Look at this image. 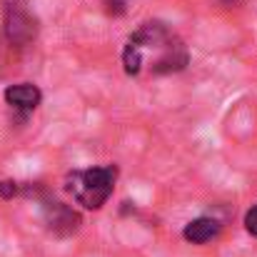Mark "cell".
<instances>
[{
    "mask_svg": "<svg viewBox=\"0 0 257 257\" xmlns=\"http://www.w3.org/2000/svg\"><path fill=\"white\" fill-rule=\"evenodd\" d=\"M222 3H230V5H237V3H242V0H222Z\"/></svg>",
    "mask_w": 257,
    "mask_h": 257,
    "instance_id": "obj_9",
    "label": "cell"
},
{
    "mask_svg": "<svg viewBox=\"0 0 257 257\" xmlns=\"http://www.w3.org/2000/svg\"><path fill=\"white\" fill-rule=\"evenodd\" d=\"M117 168L115 165H102V168H90V170H75L68 175V192L85 207V210H100L107 197L112 195Z\"/></svg>",
    "mask_w": 257,
    "mask_h": 257,
    "instance_id": "obj_2",
    "label": "cell"
},
{
    "mask_svg": "<svg viewBox=\"0 0 257 257\" xmlns=\"http://www.w3.org/2000/svg\"><path fill=\"white\" fill-rule=\"evenodd\" d=\"M220 230H222V225H220L215 217H197V220H192V222L185 225L182 237H185L187 242H192V245H205V242H210L212 237H217Z\"/></svg>",
    "mask_w": 257,
    "mask_h": 257,
    "instance_id": "obj_6",
    "label": "cell"
},
{
    "mask_svg": "<svg viewBox=\"0 0 257 257\" xmlns=\"http://www.w3.org/2000/svg\"><path fill=\"white\" fill-rule=\"evenodd\" d=\"M5 33H8V40L15 43V45H25L35 38V23L30 20L28 13L23 10H10L8 18H5Z\"/></svg>",
    "mask_w": 257,
    "mask_h": 257,
    "instance_id": "obj_5",
    "label": "cell"
},
{
    "mask_svg": "<svg viewBox=\"0 0 257 257\" xmlns=\"http://www.w3.org/2000/svg\"><path fill=\"white\" fill-rule=\"evenodd\" d=\"M187 60L190 58L182 40L163 23L140 25L122 50V65L127 75H140L145 65H150L155 75L177 73L187 65Z\"/></svg>",
    "mask_w": 257,
    "mask_h": 257,
    "instance_id": "obj_1",
    "label": "cell"
},
{
    "mask_svg": "<svg viewBox=\"0 0 257 257\" xmlns=\"http://www.w3.org/2000/svg\"><path fill=\"white\" fill-rule=\"evenodd\" d=\"M45 220L55 235H73L80 227V215L63 202L45 205Z\"/></svg>",
    "mask_w": 257,
    "mask_h": 257,
    "instance_id": "obj_4",
    "label": "cell"
},
{
    "mask_svg": "<svg viewBox=\"0 0 257 257\" xmlns=\"http://www.w3.org/2000/svg\"><path fill=\"white\" fill-rule=\"evenodd\" d=\"M15 192H18V182H13V180H3L0 182V197L10 200V197H15Z\"/></svg>",
    "mask_w": 257,
    "mask_h": 257,
    "instance_id": "obj_8",
    "label": "cell"
},
{
    "mask_svg": "<svg viewBox=\"0 0 257 257\" xmlns=\"http://www.w3.org/2000/svg\"><path fill=\"white\" fill-rule=\"evenodd\" d=\"M245 227H247V232L257 237V205L252 210H247V215H245Z\"/></svg>",
    "mask_w": 257,
    "mask_h": 257,
    "instance_id": "obj_7",
    "label": "cell"
},
{
    "mask_svg": "<svg viewBox=\"0 0 257 257\" xmlns=\"http://www.w3.org/2000/svg\"><path fill=\"white\" fill-rule=\"evenodd\" d=\"M40 100H43V92L33 83H18V85L5 87V102L20 115H30L40 105Z\"/></svg>",
    "mask_w": 257,
    "mask_h": 257,
    "instance_id": "obj_3",
    "label": "cell"
}]
</instances>
